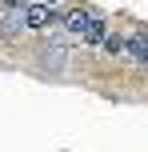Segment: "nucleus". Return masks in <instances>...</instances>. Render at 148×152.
Returning <instances> with one entry per match:
<instances>
[{
  "instance_id": "1",
  "label": "nucleus",
  "mask_w": 148,
  "mask_h": 152,
  "mask_svg": "<svg viewBox=\"0 0 148 152\" xmlns=\"http://www.w3.org/2000/svg\"><path fill=\"white\" fill-rule=\"evenodd\" d=\"M108 36H112V32H108V20L92 12V20L84 24V32H80V40H84V44H96V48H104V40H108Z\"/></svg>"
},
{
  "instance_id": "2",
  "label": "nucleus",
  "mask_w": 148,
  "mask_h": 152,
  "mask_svg": "<svg viewBox=\"0 0 148 152\" xmlns=\"http://www.w3.org/2000/svg\"><path fill=\"white\" fill-rule=\"evenodd\" d=\"M56 20V12L48 4H32V8H24V24L28 28H48V24Z\"/></svg>"
},
{
  "instance_id": "3",
  "label": "nucleus",
  "mask_w": 148,
  "mask_h": 152,
  "mask_svg": "<svg viewBox=\"0 0 148 152\" xmlns=\"http://www.w3.org/2000/svg\"><path fill=\"white\" fill-rule=\"evenodd\" d=\"M124 52L132 56V60L148 64V36H144V32H140V36H128V40H124Z\"/></svg>"
},
{
  "instance_id": "4",
  "label": "nucleus",
  "mask_w": 148,
  "mask_h": 152,
  "mask_svg": "<svg viewBox=\"0 0 148 152\" xmlns=\"http://www.w3.org/2000/svg\"><path fill=\"white\" fill-rule=\"evenodd\" d=\"M88 20H92V12H84V8H72V12H64V24H68L76 36L84 32V24H88Z\"/></svg>"
},
{
  "instance_id": "5",
  "label": "nucleus",
  "mask_w": 148,
  "mask_h": 152,
  "mask_svg": "<svg viewBox=\"0 0 148 152\" xmlns=\"http://www.w3.org/2000/svg\"><path fill=\"white\" fill-rule=\"evenodd\" d=\"M104 52H124V40H120V36H108V40H104Z\"/></svg>"
}]
</instances>
